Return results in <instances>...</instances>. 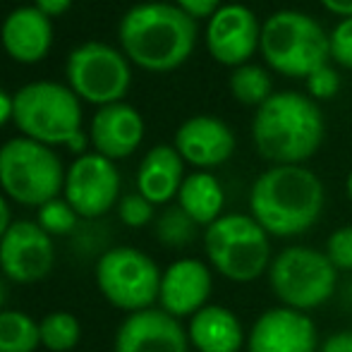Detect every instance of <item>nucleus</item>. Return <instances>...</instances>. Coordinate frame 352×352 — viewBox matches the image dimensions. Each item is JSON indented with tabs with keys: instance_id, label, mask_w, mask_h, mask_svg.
<instances>
[{
	"instance_id": "nucleus-1",
	"label": "nucleus",
	"mask_w": 352,
	"mask_h": 352,
	"mask_svg": "<svg viewBox=\"0 0 352 352\" xmlns=\"http://www.w3.org/2000/svg\"><path fill=\"white\" fill-rule=\"evenodd\" d=\"M324 182L305 166H271L254 180L250 216L271 237H297L324 211Z\"/></svg>"
},
{
	"instance_id": "nucleus-2",
	"label": "nucleus",
	"mask_w": 352,
	"mask_h": 352,
	"mask_svg": "<svg viewBox=\"0 0 352 352\" xmlns=\"http://www.w3.org/2000/svg\"><path fill=\"white\" fill-rule=\"evenodd\" d=\"M118 36L127 60L148 72H170L195 51L197 22L177 5L142 3L125 12Z\"/></svg>"
},
{
	"instance_id": "nucleus-3",
	"label": "nucleus",
	"mask_w": 352,
	"mask_h": 352,
	"mask_svg": "<svg viewBox=\"0 0 352 352\" xmlns=\"http://www.w3.org/2000/svg\"><path fill=\"white\" fill-rule=\"evenodd\" d=\"M252 140L271 166H302L324 142V116L314 98L276 91L252 120Z\"/></svg>"
},
{
	"instance_id": "nucleus-4",
	"label": "nucleus",
	"mask_w": 352,
	"mask_h": 352,
	"mask_svg": "<svg viewBox=\"0 0 352 352\" xmlns=\"http://www.w3.org/2000/svg\"><path fill=\"white\" fill-rule=\"evenodd\" d=\"M261 56L283 77L307 79L331 63V38L316 19L297 10H280L261 24Z\"/></svg>"
},
{
	"instance_id": "nucleus-5",
	"label": "nucleus",
	"mask_w": 352,
	"mask_h": 352,
	"mask_svg": "<svg viewBox=\"0 0 352 352\" xmlns=\"http://www.w3.org/2000/svg\"><path fill=\"white\" fill-rule=\"evenodd\" d=\"M204 250L216 274L232 283H252L269 274L271 235L250 213H226L204 232Z\"/></svg>"
},
{
	"instance_id": "nucleus-6",
	"label": "nucleus",
	"mask_w": 352,
	"mask_h": 352,
	"mask_svg": "<svg viewBox=\"0 0 352 352\" xmlns=\"http://www.w3.org/2000/svg\"><path fill=\"white\" fill-rule=\"evenodd\" d=\"M12 120L27 140L67 146L82 132V103L65 84L32 82L14 94Z\"/></svg>"
},
{
	"instance_id": "nucleus-7",
	"label": "nucleus",
	"mask_w": 352,
	"mask_h": 352,
	"mask_svg": "<svg viewBox=\"0 0 352 352\" xmlns=\"http://www.w3.org/2000/svg\"><path fill=\"white\" fill-rule=\"evenodd\" d=\"M65 168L46 144L14 137L0 146V187L22 206H43L65 187Z\"/></svg>"
},
{
	"instance_id": "nucleus-8",
	"label": "nucleus",
	"mask_w": 352,
	"mask_h": 352,
	"mask_svg": "<svg viewBox=\"0 0 352 352\" xmlns=\"http://www.w3.org/2000/svg\"><path fill=\"white\" fill-rule=\"evenodd\" d=\"M269 285L283 307L311 311L329 302L338 285V269L326 252L307 245H292L274 256L269 266Z\"/></svg>"
},
{
	"instance_id": "nucleus-9",
	"label": "nucleus",
	"mask_w": 352,
	"mask_h": 352,
	"mask_svg": "<svg viewBox=\"0 0 352 352\" xmlns=\"http://www.w3.org/2000/svg\"><path fill=\"white\" fill-rule=\"evenodd\" d=\"M161 274L156 261L137 247H113L96 261V285L113 307L144 311L158 302Z\"/></svg>"
},
{
	"instance_id": "nucleus-10",
	"label": "nucleus",
	"mask_w": 352,
	"mask_h": 352,
	"mask_svg": "<svg viewBox=\"0 0 352 352\" xmlns=\"http://www.w3.org/2000/svg\"><path fill=\"white\" fill-rule=\"evenodd\" d=\"M67 87L79 98L96 106L120 103L132 84L130 60L125 53L101 41H87L67 56Z\"/></svg>"
},
{
	"instance_id": "nucleus-11",
	"label": "nucleus",
	"mask_w": 352,
	"mask_h": 352,
	"mask_svg": "<svg viewBox=\"0 0 352 352\" xmlns=\"http://www.w3.org/2000/svg\"><path fill=\"white\" fill-rule=\"evenodd\" d=\"M65 199L82 218H98L116 206L120 197V173L111 158L84 153L65 173Z\"/></svg>"
},
{
	"instance_id": "nucleus-12",
	"label": "nucleus",
	"mask_w": 352,
	"mask_h": 352,
	"mask_svg": "<svg viewBox=\"0 0 352 352\" xmlns=\"http://www.w3.org/2000/svg\"><path fill=\"white\" fill-rule=\"evenodd\" d=\"M53 237L34 221H14L0 240V271L14 283H38L53 271Z\"/></svg>"
},
{
	"instance_id": "nucleus-13",
	"label": "nucleus",
	"mask_w": 352,
	"mask_h": 352,
	"mask_svg": "<svg viewBox=\"0 0 352 352\" xmlns=\"http://www.w3.org/2000/svg\"><path fill=\"white\" fill-rule=\"evenodd\" d=\"M261 46V24L247 5H223L209 19L206 48L221 65H247L254 51Z\"/></svg>"
},
{
	"instance_id": "nucleus-14",
	"label": "nucleus",
	"mask_w": 352,
	"mask_h": 352,
	"mask_svg": "<svg viewBox=\"0 0 352 352\" xmlns=\"http://www.w3.org/2000/svg\"><path fill=\"white\" fill-rule=\"evenodd\" d=\"M247 352H319L316 326L307 311L271 307L247 333Z\"/></svg>"
},
{
	"instance_id": "nucleus-15",
	"label": "nucleus",
	"mask_w": 352,
	"mask_h": 352,
	"mask_svg": "<svg viewBox=\"0 0 352 352\" xmlns=\"http://www.w3.org/2000/svg\"><path fill=\"white\" fill-rule=\"evenodd\" d=\"M187 329L161 307L127 314L116 333V352H190Z\"/></svg>"
},
{
	"instance_id": "nucleus-16",
	"label": "nucleus",
	"mask_w": 352,
	"mask_h": 352,
	"mask_svg": "<svg viewBox=\"0 0 352 352\" xmlns=\"http://www.w3.org/2000/svg\"><path fill=\"white\" fill-rule=\"evenodd\" d=\"M213 287L211 269L199 259H177L161 274L158 305L175 319L195 316L204 309Z\"/></svg>"
},
{
	"instance_id": "nucleus-17",
	"label": "nucleus",
	"mask_w": 352,
	"mask_h": 352,
	"mask_svg": "<svg viewBox=\"0 0 352 352\" xmlns=\"http://www.w3.org/2000/svg\"><path fill=\"white\" fill-rule=\"evenodd\" d=\"M173 146L185 163L197 168H216L232 156L235 135L221 118L195 116L177 127Z\"/></svg>"
},
{
	"instance_id": "nucleus-18",
	"label": "nucleus",
	"mask_w": 352,
	"mask_h": 352,
	"mask_svg": "<svg viewBox=\"0 0 352 352\" xmlns=\"http://www.w3.org/2000/svg\"><path fill=\"white\" fill-rule=\"evenodd\" d=\"M0 41L12 60L32 65L48 56L53 46V19L34 5L17 8L5 17Z\"/></svg>"
},
{
	"instance_id": "nucleus-19",
	"label": "nucleus",
	"mask_w": 352,
	"mask_h": 352,
	"mask_svg": "<svg viewBox=\"0 0 352 352\" xmlns=\"http://www.w3.org/2000/svg\"><path fill=\"white\" fill-rule=\"evenodd\" d=\"M144 140V120L130 103H111L96 111L91 120V144L96 153L118 161L140 148Z\"/></svg>"
},
{
	"instance_id": "nucleus-20",
	"label": "nucleus",
	"mask_w": 352,
	"mask_h": 352,
	"mask_svg": "<svg viewBox=\"0 0 352 352\" xmlns=\"http://www.w3.org/2000/svg\"><path fill=\"white\" fill-rule=\"evenodd\" d=\"M182 182H185V161L177 148L168 144L148 148L137 170V192L146 197L153 206H158L177 199Z\"/></svg>"
},
{
	"instance_id": "nucleus-21",
	"label": "nucleus",
	"mask_w": 352,
	"mask_h": 352,
	"mask_svg": "<svg viewBox=\"0 0 352 352\" xmlns=\"http://www.w3.org/2000/svg\"><path fill=\"white\" fill-rule=\"evenodd\" d=\"M187 338L197 352H240L247 336L235 311L221 305H206L190 316Z\"/></svg>"
},
{
	"instance_id": "nucleus-22",
	"label": "nucleus",
	"mask_w": 352,
	"mask_h": 352,
	"mask_svg": "<svg viewBox=\"0 0 352 352\" xmlns=\"http://www.w3.org/2000/svg\"><path fill=\"white\" fill-rule=\"evenodd\" d=\"M223 204H226V195H223L221 182L206 170H197L187 175L180 192H177V206L197 226L209 228L213 221H218L223 216Z\"/></svg>"
},
{
	"instance_id": "nucleus-23",
	"label": "nucleus",
	"mask_w": 352,
	"mask_h": 352,
	"mask_svg": "<svg viewBox=\"0 0 352 352\" xmlns=\"http://www.w3.org/2000/svg\"><path fill=\"white\" fill-rule=\"evenodd\" d=\"M41 345L38 324L17 309L0 311V352H34Z\"/></svg>"
},
{
	"instance_id": "nucleus-24",
	"label": "nucleus",
	"mask_w": 352,
	"mask_h": 352,
	"mask_svg": "<svg viewBox=\"0 0 352 352\" xmlns=\"http://www.w3.org/2000/svg\"><path fill=\"white\" fill-rule=\"evenodd\" d=\"M230 94L232 98H237L245 106H256L266 103L274 96V82H271V74L266 67L261 65H240L235 67L230 74Z\"/></svg>"
},
{
	"instance_id": "nucleus-25",
	"label": "nucleus",
	"mask_w": 352,
	"mask_h": 352,
	"mask_svg": "<svg viewBox=\"0 0 352 352\" xmlns=\"http://www.w3.org/2000/svg\"><path fill=\"white\" fill-rule=\"evenodd\" d=\"M41 331V345L51 352H70L79 343V321L70 311H51L38 321Z\"/></svg>"
},
{
	"instance_id": "nucleus-26",
	"label": "nucleus",
	"mask_w": 352,
	"mask_h": 352,
	"mask_svg": "<svg viewBox=\"0 0 352 352\" xmlns=\"http://www.w3.org/2000/svg\"><path fill=\"white\" fill-rule=\"evenodd\" d=\"M197 223L187 216L180 206H168L166 211L158 216L156 221V237L163 247L170 250H182V247L192 245L197 237Z\"/></svg>"
},
{
	"instance_id": "nucleus-27",
	"label": "nucleus",
	"mask_w": 352,
	"mask_h": 352,
	"mask_svg": "<svg viewBox=\"0 0 352 352\" xmlns=\"http://www.w3.org/2000/svg\"><path fill=\"white\" fill-rule=\"evenodd\" d=\"M77 211L67 204V199H56L46 201L43 206H38V218L36 223L48 232L51 237L56 235H70V232L77 228Z\"/></svg>"
},
{
	"instance_id": "nucleus-28",
	"label": "nucleus",
	"mask_w": 352,
	"mask_h": 352,
	"mask_svg": "<svg viewBox=\"0 0 352 352\" xmlns=\"http://www.w3.org/2000/svg\"><path fill=\"white\" fill-rule=\"evenodd\" d=\"M118 216L127 228H144L146 223L153 221V204L140 192H132V195H125L120 199Z\"/></svg>"
},
{
	"instance_id": "nucleus-29",
	"label": "nucleus",
	"mask_w": 352,
	"mask_h": 352,
	"mask_svg": "<svg viewBox=\"0 0 352 352\" xmlns=\"http://www.w3.org/2000/svg\"><path fill=\"white\" fill-rule=\"evenodd\" d=\"M324 252L338 271H352V226H343L331 232Z\"/></svg>"
},
{
	"instance_id": "nucleus-30",
	"label": "nucleus",
	"mask_w": 352,
	"mask_h": 352,
	"mask_svg": "<svg viewBox=\"0 0 352 352\" xmlns=\"http://www.w3.org/2000/svg\"><path fill=\"white\" fill-rule=\"evenodd\" d=\"M331 38V58L338 65L352 70V17L340 19L333 27V32L329 34Z\"/></svg>"
},
{
	"instance_id": "nucleus-31",
	"label": "nucleus",
	"mask_w": 352,
	"mask_h": 352,
	"mask_svg": "<svg viewBox=\"0 0 352 352\" xmlns=\"http://www.w3.org/2000/svg\"><path fill=\"white\" fill-rule=\"evenodd\" d=\"M307 82V91H309V98H333L340 89V77L338 72L329 65L319 67L305 79Z\"/></svg>"
},
{
	"instance_id": "nucleus-32",
	"label": "nucleus",
	"mask_w": 352,
	"mask_h": 352,
	"mask_svg": "<svg viewBox=\"0 0 352 352\" xmlns=\"http://www.w3.org/2000/svg\"><path fill=\"white\" fill-rule=\"evenodd\" d=\"M175 5L182 12L190 14L195 22L197 19H211L223 8L221 0H175Z\"/></svg>"
},
{
	"instance_id": "nucleus-33",
	"label": "nucleus",
	"mask_w": 352,
	"mask_h": 352,
	"mask_svg": "<svg viewBox=\"0 0 352 352\" xmlns=\"http://www.w3.org/2000/svg\"><path fill=\"white\" fill-rule=\"evenodd\" d=\"M319 352H352V331H338L319 345Z\"/></svg>"
},
{
	"instance_id": "nucleus-34",
	"label": "nucleus",
	"mask_w": 352,
	"mask_h": 352,
	"mask_svg": "<svg viewBox=\"0 0 352 352\" xmlns=\"http://www.w3.org/2000/svg\"><path fill=\"white\" fill-rule=\"evenodd\" d=\"M34 8L41 10L46 17L56 19L60 14H65L72 8V0H34Z\"/></svg>"
},
{
	"instance_id": "nucleus-35",
	"label": "nucleus",
	"mask_w": 352,
	"mask_h": 352,
	"mask_svg": "<svg viewBox=\"0 0 352 352\" xmlns=\"http://www.w3.org/2000/svg\"><path fill=\"white\" fill-rule=\"evenodd\" d=\"M321 5H324L331 14H338L340 19L352 17V0H321Z\"/></svg>"
},
{
	"instance_id": "nucleus-36",
	"label": "nucleus",
	"mask_w": 352,
	"mask_h": 352,
	"mask_svg": "<svg viewBox=\"0 0 352 352\" xmlns=\"http://www.w3.org/2000/svg\"><path fill=\"white\" fill-rule=\"evenodd\" d=\"M12 113H14V96H10L5 89H0V127L8 120H12Z\"/></svg>"
},
{
	"instance_id": "nucleus-37",
	"label": "nucleus",
	"mask_w": 352,
	"mask_h": 352,
	"mask_svg": "<svg viewBox=\"0 0 352 352\" xmlns=\"http://www.w3.org/2000/svg\"><path fill=\"white\" fill-rule=\"evenodd\" d=\"M12 213H10V204L8 199H5L3 195H0V240L5 237V232L10 230V226H12Z\"/></svg>"
},
{
	"instance_id": "nucleus-38",
	"label": "nucleus",
	"mask_w": 352,
	"mask_h": 352,
	"mask_svg": "<svg viewBox=\"0 0 352 352\" xmlns=\"http://www.w3.org/2000/svg\"><path fill=\"white\" fill-rule=\"evenodd\" d=\"M5 297H8V290H5V283L0 280V311H3V307H5Z\"/></svg>"
},
{
	"instance_id": "nucleus-39",
	"label": "nucleus",
	"mask_w": 352,
	"mask_h": 352,
	"mask_svg": "<svg viewBox=\"0 0 352 352\" xmlns=\"http://www.w3.org/2000/svg\"><path fill=\"white\" fill-rule=\"evenodd\" d=\"M345 192H348V199L352 201V170H350V175H348V180H345Z\"/></svg>"
}]
</instances>
